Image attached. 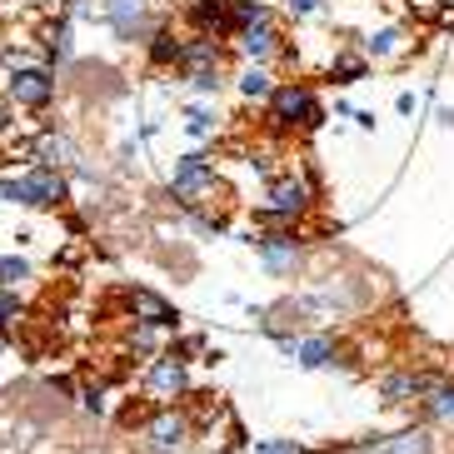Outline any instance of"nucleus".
Listing matches in <instances>:
<instances>
[{
	"label": "nucleus",
	"instance_id": "nucleus-25",
	"mask_svg": "<svg viewBox=\"0 0 454 454\" xmlns=\"http://www.w3.org/2000/svg\"><path fill=\"white\" fill-rule=\"evenodd\" d=\"M190 85H195V90H220V85H225V75H220V70H205V75H190Z\"/></svg>",
	"mask_w": 454,
	"mask_h": 454
},
{
	"label": "nucleus",
	"instance_id": "nucleus-16",
	"mask_svg": "<svg viewBox=\"0 0 454 454\" xmlns=\"http://www.w3.org/2000/svg\"><path fill=\"white\" fill-rule=\"evenodd\" d=\"M240 90L250 95V100H270V95H275V75H270L260 60H250V66H245V75H240Z\"/></svg>",
	"mask_w": 454,
	"mask_h": 454
},
{
	"label": "nucleus",
	"instance_id": "nucleus-10",
	"mask_svg": "<svg viewBox=\"0 0 454 454\" xmlns=\"http://www.w3.org/2000/svg\"><path fill=\"white\" fill-rule=\"evenodd\" d=\"M254 250H260V260H265L275 275L300 265V240H294V235H254Z\"/></svg>",
	"mask_w": 454,
	"mask_h": 454
},
{
	"label": "nucleus",
	"instance_id": "nucleus-13",
	"mask_svg": "<svg viewBox=\"0 0 454 454\" xmlns=\"http://www.w3.org/2000/svg\"><path fill=\"white\" fill-rule=\"evenodd\" d=\"M130 315L140 325H160V330H165V325H175V309L165 305L155 290H130Z\"/></svg>",
	"mask_w": 454,
	"mask_h": 454
},
{
	"label": "nucleus",
	"instance_id": "nucleus-29",
	"mask_svg": "<svg viewBox=\"0 0 454 454\" xmlns=\"http://www.w3.org/2000/svg\"><path fill=\"white\" fill-rule=\"evenodd\" d=\"M5 125H11V110H5V100H0V135H5Z\"/></svg>",
	"mask_w": 454,
	"mask_h": 454
},
{
	"label": "nucleus",
	"instance_id": "nucleus-24",
	"mask_svg": "<svg viewBox=\"0 0 454 454\" xmlns=\"http://www.w3.org/2000/svg\"><path fill=\"white\" fill-rule=\"evenodd\" d=\"M20 315V300L11 294V285H0V325H11Z\"/></svg>",
	"mask_w": 454,
	"mask_h": 454
},
{
	"label": "nucleus",
	"instance_id": "nucleus-19",
	"mask_svg": "<svg viewBox=\"0 0 454 454\" xmlns=\"http://www.w3.org/2000/svg\"><path fill=\"white\" fill-rule=\"evenodd\" d=\"M41 160L55 165V170H60V165H75V145H70L66 135H45L41 140Z\"/></svg>",
	"mask_w": 454,
	"mask_h": 454
},
{
	"label": "nucleus",
	"instance_id": "nucleus-12",
	"mask_svg": "<svg viewBox=\"0 0 454 454\" xmlns=\"http://www.w3.org/2000/svg\"><path fill=\"white\" fill-rule=\"evenodd\" d=\"M185 434H190L185 414H175V410H160V414L145 425V440H155L160 450H180V444H185Z\"/></svg>",
	"mask_w": 454,
	"mask_h": 454
},
{
	"label": "nucleus",
	"instance_id": "nucleus-22",
	"mask_svg": "<svg viewBox=\"0 0 454 454\" xmlns=\"http://www.w3.org/2000/svg\"><path fill=\"white\" fill-rule=\"evenodd\" d=\"M395 51H400V30H380V35L364 41V55H395Z\"/></svg>",
	"mask_w": 454,
	"mask_h": 454
},
{
	"label": "nucleus",
	"instance_id": "nucleus-2",
	"mask_svg": "<svg viewBox=\"0 0 454 454\" xmlns=\"http://www.w3.org/2000/svg\"><path fill=\"white\" fill-rule=\"evenodd\" d=\"M270 121L315 130V125L325 121V110H320V100H315L309 85H275V95H270Z\"/></svg>",
	"mask_w": 454,
	"mask_h": 454
},
{
	"label": "nucleus",
	"instance_id": "nucleus-6",
	"mask_svg": "<svg viewBox=\"0 0 454 454\" xmlns=\"http://www.w3.org/2000/svg\"><path fill=\"white\" fill-rule=\"evenodd\" d=\"M5 90H11L15 106H26V110H45V106L55 100V75H51V70H35V66H30V70H15Z\"/></svg>",
	"mask_w": 454,
	"mask_h": 454
},
{
	"label": "nucleus",
	"instance_id": "nucleus-28",
	"mask_svg": "<svg viewBox=\"0 0 454 454\" xmlns=\"http://www.w3.org/2000/svg\"><path fill=\"white\" fill-rule=\"evenodd\" d=\"M315 5H320V0H290V11H294V15H309Z\"/></svg>",
	"mask_w": 454,
	"mask_h": 454
},
{
	"label": "nucleus",
	"instance_id": "nucleus-21",
	"mask_svg": "<svg viewBox=\"0 0 454 454\" xmlns=\"http://www.w3.org/2000/svg\"><path fill=\"white\" fill-rule=\"evenodd\" d=\"M26 275H30L26 260H15V254H0V285H11V290H15V285L26 280Z\"/></svg>",
	"mask_w": 454,
	"mask_h": 454
},
{
	"label": "nucleus",
	"instance_id": "nucleus-17",
	"mask_svg": "<svg viewBox=\"0 0 454 454\" xmlns=\"http://www.w3.org/2000/svg\"><path fill=\"white\" fill-rule=\"evenodd\" d=\"M294 360L305 364V370H320V364H330V360H334V340L315 334V340H305V345L294 349Z\"/></svg>",
	"mask_w": 454,
	"mask_h": 454
},
{
	"label": "nucleus",
	"instance_id": "nucleus-5",
	"mask_svg": "<svg viewBox=\"0 0 454 454\" xmlns=\"http://www.w3.org/2000/svg\"><path fill=\"white\" fill-rule=\"evenodd\" d=\"M444 380L440 374H419V370H400V374H385L380 380V400L385 404H410V400H429Z\"/></svg>",
	"mask_w": 454,
	"mask_h": 454
},
{
	"label": "nucleus",
	"instance_id": "nucleus-15",
	"mask_svg": "<svg viewBox=\"0 0 454 454\" xmlns=\"http://www.w3.org/2000/svg\"><path fill=\"white\" fill-rule=\"evenodd\" d=\"M434 444H429L425 429H404V434H395V440H380L370 454H429Z\"/></svg>",
	"mask_w": 454,
	"mask_h": 454
},
{
	"label": "nucleus",
	"instance_id": "nucleus-23",
	"mask_svg": "<svg viewBox=\"0 0 454 454\" xmlns=\"http://www.w3.org/2000/svg\"><path fill=\"white\" fill-rule=\"evenodd\" d=\"M330 75H334V81H360V75H364V60H360V55H345V60H334V70H330Z\"/></svg>",
	"mask_w": 454,
	"mask_h": 454
},
{
	"label": "nucleus",
	"instance_id": "nucleus-8",
	"mask_svg": "<svg viewBox=\"0 0 454 454\" xmlns=\"http://www.w3.org/2000/svg\"><path fill=\"white\" fill-rule=\"evenodd\" d=\"M145 385H150V395H155V400H175V395H185V385H190V380H185V360H180L175 349H170V355H160V360L150 364Z\"/></svg>",
	"mask_w": 454,
	"mask_h": 454
},
{
	"label": "nucleus",
	"instance_id": "nucleus-3",
	"mask_svg": "<svg viewBox=\"0 0 454 454\" xmlns=\"http://www.w3.org/2000/svg\"><path fill=\"white\" fill-rule=\"evenodd\" d=\"M309 205H315V190H309L305 175H280V180H270L265 220H294V215H305Z\"/></svg>",
	"mask_w": 454,
	"mask_h": 454
},
{
	"label": "nucleus",
	"instance_id": "nucleus-9",
	"mask_svg": "<svg viewBox=\"0 0 454 454\" xmlns=\"http://www.w3.org/2000/svg\"><path fill=\"white\" fill-rule=\"evenodd\" d=\"M190 15H195L200 30H215V35H235L240 30V0H200Z\"/></svg>",
	"mask_w": 454,
	"mask_h": 454
},
{
	"label": "nucleus",
	"instance_id": "nucleus-11",
	"mask_svg": "<svg viewBox=\"0 0 454 454\" xmlns=\"http://www.w3.org/2000/svg\"><path fill=\"white\" fill-rule=\"evenodd\" d=\"M235 41H240L245 60H260V66H265L270 55L280 51V35H275V20H260V26H240V30H235Z\"/></svg>",
	"mask_w": 454,
	"mask_h": 454
},
{
	"label": "nucleus",
	"instance_id": "nucleus-4",
	"mask_svg": "<svg viewBox=\"0 0 454 454\" xmlns=\"http://www.w3.org/2000/svg\"><path fill=\"white\" fill-rule=\"evenodd\" d=\"M170 190H175V200L180 205H205L215 195V165L205 160V155H185V160L175 165V180H170Z\"/></svg>",
	"mask_w": 454,
	"mask_h": 454
},
{
	"label": "nucleus",
	"instance_id": "nucleus-26",
	"mask_svg": "<svg viewBox=\"0 0 454 454\" xmlns=\"http://www.w3.org/2000/svg\"><path fill=\"white\" fill-rule=\"evenodd\" d=\"M254 454H300L294 440H270V444H254Z\"/></svg>",
	"mask_w": 454,
	"mask_h": 454
},
{
	"label": "nucleus",
	"instance_id": "nucleus-18",
	"mask_svg": "<svg viewBox=\"0 0 454 454\" xmlns=\"http://www.w3.org/2000/svg\"><path fill=\"white\" fill-rule=\"evenodd\" d=\"M180 51H185V45L175 41L170 30H155V35H150V60H155V66H180Z\"/></svg>",
	"mask_w": 454,
	"mask_h": 454
},
{
	"label": "nucleus",
	"instance_id": "nucleus-7",
	"mask_svg": "<svg viewBox=\"0 0 454 454\" xmlns=\"http://www.w3.org/2000/svg\"><path fill=\"white\" fill-rule=\"evenodd\" d=\"M106 20L121 41H140V30L150 20V0H106Z\"/></svg>",
	"mask_w": 454,
	"mask_h": 454
},
{
	"label": "nucleus",
	"instance_id": "nucleus-1",
	"mask_svg": "<svg viewBox=\"0 0 454 454\" xmlns=\"http://www.w3.org/2000/svg\"><path fill=\"white\" fill-rule=\"evenodd\" d=\"M0 200L30 205V210H51L66 200V180L55 165H35L30 175H0Z\"/></svg>",
	"mask_w": 454,
	"mask_h": 454
},
{
	"label": "nucleus",
	"instance_id": "nucleus-20",
	"mask_svg": "<svg viewBox=\"0 0 454 454\" xmlns=\"http://www.w3.org/2000/svg\"><path fill=\"white\" fill-rule=\"evenodd\" d=\"M425 410L434 414V419H454V385H440L434 395L425 400Z\"/></svg>",
	"mask_w": 454,
	"mask_h": 454
},
{
	"label": "nucleus",
	"instance_id": "nucleus-27",
	"mask_svg": "<svg viewBox=\"0 0 454 454\" xmlns=\"http://www.w3.org/2000/svg\"><path fill=\"white\" fill-rule=\"evenodd\" d=\"M190 135H210V115H205V110H195V115H190Z\"/></svg>",
	"mask_w": 454,
	"mask_h": 454
},
{
	"label": "nucleus",
	"instance_id": "nucleus-14",
	"mask_svg": "<svg viewBox=\"0 0 454 454\" xmlns=\"http://www.w3.org/2000/svg\"><path fill=\"white\" fill-rule=\"evenodd\" d=\"M180 70L190 75H205V70H220V45L210 41V35H200V41H190L185 51H180Z\"/></svg>",
	"mask_w": 454,
	"mask_h": 454
}]
</instances>
